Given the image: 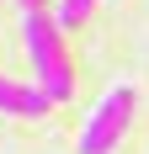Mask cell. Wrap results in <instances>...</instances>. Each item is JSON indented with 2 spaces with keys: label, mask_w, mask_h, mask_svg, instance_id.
<instances>
[{
  "label": "cell",
  "mask_w": 149,
  "mask_h": 154,
  "mask_svg": "<svg viewBox=\"0 0 149 154\" xmlns=\"http://www.w3.org/2000/svg\"><path fill=\"white\" fill-rule=\"evenodd\" d=\"M90 5H96V0H59V27H80V21H85L90 16Z\"/></svg>",
  "instance_id": "277c9868"
},
{
  "label": "cell",
  "mask_w": 149,
  "mask_h": 154,
  "mask_svg": "<svg viewBox=\"0 0 149 154\" xmlns=\"http://www.w3.org/2000/svg\"><path fill=\"white\" fill-rule=\"evenodd\" d=\"M21 37H27V59H32L37 85L64 106L74 96V64H69V48H64L59 16H48V5H32V11L21 16Z\"/></svg>",
  "instance_id": "6da1fadb"
},
{
  "label": "cell",
  "mask_w": 149,
  "mask_h": 154,
  "mask_svg": "<svg viewBox=\"0 0 149 154\" xmlns=\"http://www.w3.org/2000/svg\"><path fill=\"white\" fill-rule=\"evenodd\" d=\"M21 5H27V11H32V5H48V0H21Z\"/></svg>",
  "instance_id": "5b68a950"
},
{
  "label": "cell",
  "mask_w": 149,
  "mask_h": 154,
  "mask_svg": "<svg viewBox=\"0 0 149 154\" xmlns=\"http://www.w3.org/2000/svg\"><path fill=\"white\" fill-rule=\"evenodd\" d=\"M133 106H138L133 85H112V91L90 106V122L80 128V154H112L122 143V133L133 128Z\"/></svg>",
  "instance_id": "7a4b0ae2"
},
{
  "label": "cell",
  "mask_w": 149,
  "mask_h": 154,
  "mask_svg": "<svg viewBox=\"0 0 149 154\" xmlns=\"http://www.w3.org/2000/svg\"><path fill=\"white\" fill-rule=\"evenodd\" d=\"M48 106H59L43 85H16L0 75V112L5 117H48Z\"/></svg>",
  "instance_id": "3957f363"
}]
</instances>
